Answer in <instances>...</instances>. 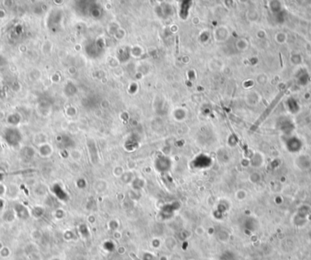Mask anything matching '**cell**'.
Listing matches in <instances>:
<instances>
[{
	"mask_svg": "<svg viewBox=\"0 0 311 260\" xmlns=\"http://www.w3.org/2000/svg\"><path fill=\"white\" fill-rule=\"evenodd\" d=\"M10 254H11V251L7 247H4L1 250H0V256L3 257V258L8 257L10 256Z\"/></svg>",
	"mask_w": 311,
	"mask_h": 260,
	"instance_id": "6da1fadb",
	"label": "cell"
},
{
	"mask_svg": "<svg viewBox=\"0 0 311 260\" xmlns=\"http://www.w3.org/2000/svg\"><path fill=\"white\" fill-rule=\"evenodd\" d=\"M4 247H5V246L3 245V243H2V242H1V241H0V250H1V249H2V248Z\"/></svg>",
	"mask_w": 311,
	"mask_h": 260,
	"instance_id": "7a4b0ae2",
	"label": "cell"
}]
</instances>
